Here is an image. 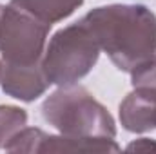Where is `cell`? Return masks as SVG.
Wrapping results in <instances>:
<instances>
[{
	"label": "cell",
	"instance_id": "1",
	"mask_svg": "<svg viewBox=\"0 0 156 154\" xmlns=\"http://www.w3.org/2000/svg\"><path fill=\"white\" fill-rule=\"evenodd\" d=\"M118 69L134 71L156 49V18L144 5L98 7L82 20Z\"/></svg>",
	"mask_w": 156,
	"mask_h": 154
},
{
	"label": "cell",
	"instance_id": "2",
	"mask_svg": "<svg viewBox=\"0 0 156 154\" xmlns=\"http://www.w3.org/2000/svg\"><path fill=\"white\" fill-rule=\"evenodd\" d=\"M98 44L83 22L60 31L49 45L45 78L55 83H73L96 62Z\"/></svg>",
	"mask_w": 156,
	"mask_h": 154
},
{
	"label": "cell",
	"instance_id": "3",
	"mask_svg": "<svg viewBox=\"0 0 156 154\" xmlns=\"http://www.w3.org/2000/svg\"><path fill=\"white\" fill-rule=\"evenodd\" d=\"M37 22L18 5L0 7V51L5 64L15 67H33L42 51L44 37L51 24Z\"/></svg>",
	"mask_w": 156,
	"mask_h": 154
},
{
	"label": "cell",
	"instance_id": "4",
	"mask_svg": "<svg viewBox=\"0 0 156 154\" xmlns=\"http://www.w3.org/2000/svg\"><path fill=\"white\" fill-rule=\"evenodd\" d=\"M15 5L26 9L33 16L44 18L47 24L73 13V9L82 4V0H15Z\"/></svg>",
	"mask_w": 156,
	"mask_h": 154
},
{
	"label": "cell",
	"instance_id": "5",
	"mask_svg": "<svg viewBox=\"0 0 156 154\" xmlns=\"http://www.w3.org/2000/svg\"><path fill=\"white\" fill-rule=\"evenodd\" d=\"M125 102L133 103V105H140L149 109V114L145 116V123H144V131L149 127H154V118H156V87H138V91L134 94H131Z\"/></svg>",
	"mask_w": 156,
	"mask_h": 154
}]
</instances>
